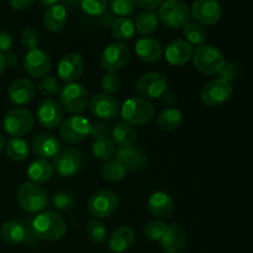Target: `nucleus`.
<instances>
[{
    "mask_svg": "<svg viewBox=\"0 0 253 253\" xmlns=\"http://www.w3.org/2000/svg\"><path fill=\"white\" fill-rule=\"evenodd\" d=\"M121 88V79L115 72H108L104 74L101 78V89L104 90V94L106 95H113L116 94Z\"/></svg>",
    "mask_w": 253,
    "mask_h": 253,
    "instance_id": "40",
    "label": "nucleus"
},
{
    "mask_svg": "<svg viewBox=\"0 0 253 253\" xmlns=\"http://www.w3.org/2000/svg\"><path fill=\"white\" fill-rule=\"evenodd\" d=\"M0 237L9 245H19L26 241L27 231L21 222L10 220L5 221L0 227Z\"/></svg>",
    "mask_w": 253,
    "mask_h": 253,
    "instance_id": "28",
    "label": "nucleus"
},
{
    "mask_svg": "<svg viewBox=\"0 0 253 253\" xmlns=\"http://www.w3.org/2000/svg\"><path fill=\"white\" fill-rule=\"evenodd\" d=\"M21 43L29 51L39 48L40 34L34 29H25L21 34Z\"/></svg>",
    "mask_w": 253,
    "mask_h": 253,
    "instance_id": "45",
    "label": "nucleus"
},
{
    "mask_svg": "<svg viewBox=\"0 0 253 253\" xmlns=\"http://www.w3.org/2000/svg\"><path fill=\"white\" fill-rule=\"evenodd\" d=\"M5 146H6V141H5L4 135L0 132V153L5 150Z\"/></svg>",
    "mask_w": 253,
    "mask_h": 253,
    "instance_id": "53",
    "label": "nucleus"
},
{
    "mask_svg": "<svg viewBox=\"0 0 253 253\" xmlns=\"http://www.w3.org/2000/svg\"><path fill=\"white\" fill-rule=\"evenodd\" d=\"M35 2V0H9L10 6L16 11H22L31 6Z\"/></svg>",
    "mask_w": 253,
    "mask_h": 253,
    "instance_id": "49",
    "label": "nucleus"
},
{
    "mask_svg": "<svg viewBox=\"0 0 253 253\" xmlns=\"http://www.w3.org/2000/svg\"><path fill=\"white\" fill-rule=\"evenodd\" d=\"M183 124V114L175 108L165 109L157 118V125L163 131H174Z\"/></svg>",
    "mask_w": 253,
    "mask_h": 253,
    "instance_id": "32",
    "label": "nucleus"
},
{
    "mask_svg": "<svg viewBox=\"0 0 253 253\" xmlns=\"http://www.w3.org/2000/svg\"><path fill=\"white\" fill-rule=\"evenodd\" d=\"M16 199L22 210L27 212H40L48 204V197L42 187L32 182L24 183L19 187Z\"/></svg>",
    "mask_w": 253,
    "mask_h": 253,
    "instance_id": "4",
    "label": "nucleus"
},
{
    "mask_svg": "<svg viewBox=\"0 0 253 253\" xmlns=\"http://www.w3.org/2000/svg\"><path fill=\"white\" fill-rule=\"evenodd\" d=\"M24 69L32 78H43L52 69V61L48 53L40 48L31 49L25 54Z\"/></svg>",
    "mask_w": 253,
    "mask_h": 253,
    "instance_id": "16",
    "label": "nucleus"
},
{
    "mask_svg": "<svg viewBox=\"0 0 253 253\" xmlns=\"http://www.w3.org/2000/svg\"><path fill=\"white\" fill-rule=\"evenodd\" d=\"M184 36L187 39L185 41L189 42L190 44L202 46V44H204L205 40H207V31L203 27V25L195 24V22H189L184 27Z\"/></svg>",
    "mask_w": 253,
    "mask_h": 253,
    "instance_id": "38",
    "label": "nucleus"
},
{
    "mask_svg": "<svg viewBox=\"0 0 253 253\" xmlns=\"http://www.w3.org/2000/svg\"><path fill=\"white\" fill-rule=\"evenodd\" d=\"M91 124L86 118L81 115H72L64 119L59 127V136L71 145H77L90 135Z\"/></svg>",
    "mask_w": 253,
    "mask_h": 253,
    "instance_id": "9",
    "label": "nucleus"
},
{
    "mask_svg": "<svg viewBox=\"0 0 253 253\" xmlns=\"http://www.w3.org/2000/svg\"><path fill=\"white\" fill-rule=\"evenodd\" d=\"M36 94V88L31 81L26 78H20L12 82L7 90L9 100L16 106H25L31 103Z\"/></svg>",
    "mask_w": 253,
    "mask_h": 253,
    "instance_id": "21",
    "label": "nucleus"
},
{
    "mask_svg": "<svg viewBox=\"0 0 253 253\" xmlns=\"http://www.w3.org/2000/svg\"><path fill=\"white\" fill-rule=\"evenodd\" d=\"M62 108L71 114H79L89 105V93L82 84L67 83L59 91Z\"/></svg>",
    "mask_w": 253,
    "mask_h": 253,
    "instance_id": "7",
    "label": "nucleus"
},
{
    "mask_svg": "<svg viewBox=\"0 0 253 253\" xmlns=\"http://www.w3.org/2000/svg\"><path fill=\"white\" fill-rule=\"evenodd\" d=\"M84 71V61L79 53L66 54L59 61L57 67L58 78L67 83H73L77 79L81 78Z\"/></svg>",
    "mask_w": 253,
    "mask_h": 253,
    "instance_id": "19",
    "label": "nucleus"
},
{
    "mask_svg": "<svg viewBox=\"0 0 253 253\" xmlns=\"http://www.w3.org/2000/svg\"><path fill=\"white\" fill-rule=\"evenodd\" d=\"M239 73H240V69L236 63H234V62H226V63L224 64V67L221 68V71H220L217 74H219L221 79L231 83L232 81H235V79L239 77Z\"/></svg>",
    "mask_w": 253,
    "mask_h": 253,
    "instance_id": "46",
    "label": "nucleus"
},
{
    "mask_svg": "<svg viewBox=\"0 0 253 253\" xmlns=\"http://www.w3.org/2000/svg\"><path fill=\"white\" fill-rule=\"evenodd\" d=\"M32 151L42 160L54 158L62 151V142L48 132H41L32 140Z\"/></svg>",
    "mask_w": 253,
    "mask_h": 253,
    "instance_id": "20",
    "label": "nucleus"
},
{
    "mask_svg": "<svg viewBox=\"0 0 253 253\" xmlns=\"http://www.w3.org/2000/svg\"><path fill=\"white\" fill-rule=\"evenodd\" d=\"M26 173L27 177H29V179L32 183L42 184V183H46L47 180L51 179V177L54 173V168L53 165H51L47 160L39 158V160L30 163Z\"/></svg>",
    "mask_w": 253,
    "mask_h": 253,
    "instance_id": "29",
    "label": "nucleus"
},
{
    "mask_svg": "<svg viewBox=\"0 0 253 253\" xmlns=\"http://www.w3.org/2000/svg\"><path fill=\"white\" fill-rule=\"evenodd\" d=\"M194 67L203 74L214 76L217 74L226 63L222 52L211 44H202L194 49L193 53Z\"/></svg>",
    "mask_w": 253,
    "mask_h": 253,
    "instance_id": "3",
    "label": "nucleus"
},
{
    "mask_svg": "<svg viewBox=\"0 0 253 253\" xmlns=\"http://www.w3.org/2000/svg\"><path fill=\"white\" fill-rule=\"evenodd\" d=\"M126 173H127L126 168L116 160L108 162L101 168V177L108 182H120L125 178Z\"/></svg>",
    "mask_w": 253,
    "mask_h": 253,
    "instance_id": "36",
    "label": "nucleus"
},
{
    "mask_svg": "<svg viewBox=\"0 0 253 253\" xmlns=\"http://www.w3.org/2000/svg\"><path fill=\"white\" fill-rule=\"evenodd\" d=\"M12 36L6 30H0V53L9 52L12 48Z\"/></svg>",
    "mask_w": 253,
    "mask_h": 253,
    "instance_id": "48",
    "label": "nucleus"
},
{
    "mask_svg": "<svg viewBox=\"0 0 253 253\" xmlns=\"http://www.w3.org/2000/svg\"><path fill=\"white\" fill-rule=\"evenodd\" d=\"M147 209L156 219H166L174 211V200L168 193L156 192L148 199Z\"/></svg>",
    "mask_w": 253,
    "mask_h": 253,
    "instance_id": "23",
    "label": "nucleus"
},
{
    "mask_svg": "<svg viewBox=\"0 0 253 253\" xmlns=\"http://www.w3.org/2000/svg\"><path fill=\"white\" fill-rule=\"evenodd\" d=\"M130 48L123 42H114L104 48L100 56V66L108 72H116L124 68L130 61Z\"/></svg>",
    "mask_w": 253,
    "mask_h": 253,
    "instance_id": "13",
    "label": "nucleus"
},
{
    "mask_svg": "<svg viewBox=\"0 0 253 253\" xmlns=\"http://www.w3.org/2000/svg\"><path fill=\"white\" fill-rule=\"evenodd\" d=\"M5 150H6L7 157L15 162H22V161L27 160L30 155L29 143L21 137L10 138L6 142Z\"/></svg>",
    "mask_w": 253,
    "mask_h": 253,
    "instance_id": "33",
    "label": "nucleus"
},
{
    "mask_svg": "<svg viewBox=\"0 0 253 253\" xmlns=\"http://www.w3.org/2000/svg\"><path fill=\"white\" fill-rule=\"evenodd\" d=\"M136 31L141 35L153 34L158 27V17L153 11H143L137 16L135 22Z\"/></svg>",
    "mask_w": 253,
    "mask_h": 253,
    "instance_id": "34",
    "label": "nucleus"
},
{
    "mask_svg": "<svg viewBox=\"0 0 253 253\" xmlns=\"http://www.w3.org/2000/svg\"><path fill=\"white\" fill-rule=\"evenodd\" d=\"M35 124L31 111L25 108H15L7 111L2 120V126L11 137H22L32 130Z\"/></svg>",
    "mask_w": 253,
    "mask_h": 253,
    "instance_id": "6",
    "label": "nucleus"
},
{
    "mask_svg": "<svg viewBox=\"0 0 253 253\" xmlns=\"http://www.w3.org/2000/svg\"><path fill=\"white\" fill-rule=\"evenodd\" d=\"M115 160L120 162L126 170L130 172H138L142 170L143 168L147 166L148 160L147 155L145 151L137 146H132V147H126V148H119L115 152Z\"/></svg>",
    "mask_w": 253,
    "mask_h": 253,
    "instance_id": "18",
    "label": "nucleus"
},
{
    "mask_svg": "<svg viewBox=\"0 0 253 253\" xmlns=\"http://www.w3.org/2000/svg\"><path fill=\"white\" fill-rule=\"evenodd\" d=\"M90 135L93 136L95 140H101V138H109L111 135V130L106 124L104 123H96L91 125Z\"/></svg>",
    "mask_w": 253,
    "mask_h": 253,
    "instance_id": "47",
    "label": "nucleus"
},
{
    "mask_svg": "<svg viewBox=\"0 0 253 253\" xmlns=\"http://www.w3.org/2000/svg\"><path fill=\"white\" fill-rule=\"evenodd\" d=\"M84 166V156L77 148H66L53 158V168L61 177L69 178L81 172Z\"/></svg>",
    "mask_w": 253,
    "mask_h": 253,
    "instance_id": "12",
    "label": "nucleus"
},
{
    "mask_svg": "<svg viewBox=\"0 0 253 253\" xmlns=\"http://www.w3.org/2000/svg\"><path fill=\"white\" fill-rule=\"evenodd\" d=\"M222 9L217 0H194L190 16L200 25H214L220 20Z\"/></svg>",
    "mask_w": 253,
    "mask_h": 253,
    "instance_id": "14",
    "label": "nucleus"
},
{
    "mask_svg": "<svg viewBox=\"0 0 253 253\" xmlns=\"http://www.w3.org/2000/svg\"><path fill=\"white\" fill-rule=\"evenodd\" d=\"M135 52L140 61L155 63L162 58L163 47L161 42L153 37H142L135 43Z\"/></svg>",
    "mask_w": 253,
    "mask_h": 253,
    "instance_id": "22",
    "label": "nucleus"
},
{
    "mask_svg": "<svg viewBox=\"0 0 253 253\" xmlns=\"http://www.w3.org/2000/svg\"><path fill=\"white\" fill-rule=\"evenodd\" d=\"M111 136H113L114 143L120 148L132 147L137 140V135H136V131L133 130L132 126L125 123H120L114 126Z\"/></svg>",
    "mask_w": 253,
    "mask_h": 253,
    "instance_id": "30",
    "label": "nucleus"
},
{
    "mask_svg": "<svg viewBox=\"0 0 253 253\" xmlns=\"http://www.w3.org/2000/svg\"><path fill=\"white\" fill-rule=\"evenodd\" d=\"M67 19H68V12L66 7L61 4H56L49 6L44 11L43 25L48 31L59 32L66 26Z\"/></svg>",
    "mask_w": 253,
    "mask_h": 253,
    "instance_id": "27",
    "label": "nucleus"
},
{
    "mask_svg": "<svg viewBox=\"0 0 253 253\" xmlns=\"http://www.w3.org/2000/svg\"><path fill=\"white\" fill-rule=\"evenodd\" d=\"M119 207V198L111 190H98L88 200V211L94 219H105L111 216Z\"/></svg>",
    "mask_w": 253,
    "mask_h": 253,
    "instance_id": "8",
    "label": "nucleus"
},
{
    "mask_svg": "<svg viewBox=\"0 0 253 253\" xmlns=\"http://www.w3.org/2000/svg\"><path fill=\"white\" fill-rule=\"evenodd\" d=\"M194 48L185 40L172 41L166 48V59L172 66H183L193 58Z\"/></svg>",
    "mask_w": 253,
    "mask_h": 253,
    "instance_id": "24",
    "label": "nucleus"
},
{
    "mask_svg": "<svg viewBox=\"0 0 253 253\" xmlns=\"http://www.w3.org/2000/svg\"><path fill=\"white\" fill-rule=\"evenodd\" d=\"M32 231L37 239L44 241H58L66 236V220L54 211H42L32 220Z\"/></svg>",
    "mask_w": 253,
    "mask_h": 253,
    "instance_id": "1",
    "label": "nucleus"
},
{
    "mask_svg": "<svg viewBox=\"0 0 253 253\" xmlns=\"http://www.w3.org/2000/svg\"><path fill=\"white\" fill-rule=\"evenodd\" d=\"M135 22L130 17H119L111 25V34L119 42H127L135 36Z\"/></svg>",
    "mask_w": 253,
    "mask_h": 253,
    "instance_id": "31",
    "label": "nucleus"
},
{
    "mask_svg": "<svg viewBox=\"0 0 253 253\" xmlns=\"http://www.w3.org/2000/svg\"><path fill=\"white\" fill-rule=\"evenodd\" d=\"M232 85L229 82L221 78L210 81L203 86L202 89V101L207 106L216 108L227 103L232 96Z\"/></svg>",
    "mask_w": 253,
    "mask_h": 253,
    "instance_id": "11",
    "label": "nucleus"
},
{
    "mask_svg": "<svg viewBox=\"0 0 253 253\" xmlns=\"http://www.w3.org/2000/svg\"><path fill=\"white\" fill-rule=\"evenodd\" d=\"M93 155L100 161H109L115 156V143L111 138H101L94 141L91 146Z\"/></svg>",
    "mask_w": 253,
    "mask_h": 253,
    "instance_id": "35",
    "label": "nucleus"
},
{
    "mask_svg": "<svg viewBox=\"0 0 253 253\" xmlns=\"http://www.w3.org/2000/svg\"><path fill=\"white\" fill-rule=\"evenodd\" d=\"M39 90L42 95L52 98L61 91V86H59V82L57 81V78L47 76L41 78V81L39 82Z\"/></svg>",
    "mask_w": 253,
    "mask_h": 253,
    "instance_id": "41",
    "label": "nucleus"
},
{
    "mask_svg": "<svg viewBox=\"0 0 253 253\" xmlns=\"http://www.w3.org/2000/svg\"><path fill=\"white\" fill-rule=\"evenodd\" d=\"M111 10L114 14L119 15L120 17H128L135 10V0H109Z\"/></svg>",
    "mask_w": 253,
    "mask_h": 253,
    "instance_id": "43",
    "label": "nucleus"
},
{
    "mask_svg": "<svg viewBox=\"0 0 253 253\" xmlns=\"http://www.w3.org/2000/svg\"><path fill=\"white\" fill-rule=\"evenodd\" d=\"M84 12L91 16H98L105 12L109 5V0H79Z\"/></svg>",
    "mask_w": 253,
    "mask_h": 253,
    "instance_id": "42",
    "label": "nucleus"
},
{
    "mask_svg": "<svg viewBox=\"0 0 253 253\" xmlns=\"http://www.w3.org/2000/svg\"><path fill=\"white\" fill-rule=\"evenodd\" d=\"M190 17V9L182 0H166L161 5V21L170 29H184Z\"/></svg>",
    "mask_w": 253,
    "mask_h": 253,
    "instance_id": "5",
    "label": "nucleus"
},
{
    "mask_svg": "<svg viewBox=\"0 0 253 253\" xmlns=\"http://www.w3.org/2000/svg\"><path fill=\"white\" fill-rule=\"evenodd\" d=\"M167 227L162 220H152L145 226V236L151 241H161L167 231Z\"/></svg>",
    "mask_w": 253,
    "mask_h": 253,
    "instance_id": "39",
    "label": "nucleus"
},
{
    "mask_svg": "<svg viewBox=\"0 0 253 253\" xmlns=\"http://www.w3.org/2000/svg\"><path fill=\"white\" fill-rule=\"evenodd\" d=\"M59 0H40V2H41L42 5H44V6H53V5L58 4Z\"/></svg>",
    "mask_w": 253,
    "mask_h": 253,
    "instance_id": "52",
    "label": "nucleus"
},
{
    "mask_svg": "<svg viewBox=\"0 0 253 253\" xmlns=\"http://www.w3.org/2000/svg\"><path fill=\"white\" fill-rule=\"evenodd\" d=\"M136 89L141 98L147 100L162 98L166 91L168 90L167 79L163 74L158 72H147L138 78Z\"/></svg>",
    "mask_w": 253,
    "mask_h": 253,
    "instance_id": "10",
    "label": "nucleus"
},
{
    "mask_svg": "<svg viewBox=\"0 0 253 253\" xmlns=\"http://www.w3.org/2000/svg\"><path fill=\"white\" fill-rule=\"evenodd\" d=\"M137 6H140L141 9H146V10H153L157 9L158 6L162 5L163 0H135Z\"/></svg>",
    "mask_w": 253,
    "mask_h": 253,
    "instance_id": "50",
    "label": "nucleus"
},
{
    "mask_svg": "<svg viewBox=\"0 0 253 253\" xmlns=\"http://www.w3.org/2000/svg\"><path fill=\"white\" fill-rule=\"evenodd\" d=\"M7 66V58L4 53H0V76L5 72Z\"/></svg>",
    "mask_w": 253,
    "mask_h": 253,
    "instance_id": "51",
    "label": "nucleus"
},
{
    "mask_svg": "<svg viewBox=\"0 0 253 253\" xmlns=\"http://www.w3.org/2000/svg\"><path fill=\"white\" fill-rule=\"evenodd\" d=\"M124 123L130 126L145 125L155 116V108L150 100L141 96L127 99L120 108Z\"/></svg>",
    "mask_w": 253,
    "mask_h": 253,
    "instance_id": "2",
    "label": "nucleus"
},
{
    "mask_svg": "<svg viewBox=\"0 0 253 253\" xmlns=\"http://www.w3.org/2000/svg\"><path fill=\"white\" fill-rule=\"evenodd\" d=\"M135 242V232L130 226L118 227L109 237V249L114 253H123L131 249Z\"/></svg>",
    "mask_w": 253,
    "mask_h": 253,
    "instance_id": "26",
    "label": "nucleus"
},
{
    "mask_svg": "<svg viewBox=\"0 0 253 253\" xmlns=\"http://www.w3.org/2000/svg\"><path fill=\"white\" fill-rule=\"evenodd\" d=\"M89 110L96 119L103 121H111L120 113L119 101L111 95L98 94L89 100Z\"/></svg>",
    "mask_w": 253,
    "mask_h": 253,
    "instance_id": "17",
    "label": "nucleus"
},
{
    "mask_svg": "<svg viewBox=\"0 0 253 253\" xmlns=\"http://www.w3.org/2000/svg\"><path fill=\"white\" fill-rule=\"evenodd\" d=\"M85 234L88 239L94 244H103L108 236V230L103 222L99 221L98 219H91L86 224Z\"/></svg>",
    "mask_w": 253,
    "mask_h": 253,
    "instance_id": "37",
    "label": "nucleus"
},
{
    "mask_svg": "<svg viewBox=\"0 0 253 253\" xmlns=\"http://www.w3.org/2000/svg\"><path fill=\"white\" fill-rule=\"evenodd\" d=\"M187 244V232L180 225L172 224L167 227L161 246L166 253H179Z\"/></svg>",
    "mask_w": 253,
    "mask_h": 253,
    "instance_id": "25",
    "label": "nucleus"
},
{
    "mask_svg": "<svg viewBox=\"0 0 253 253\" xmlns=\"http://www.w3.org/2000/svg\"><path fill=\"white\" fill-rule=\"evenodd\" d=\"M37 120L42 127L53 130L64 120V109L61 103L52 98H47L37 109Z\"/></svg>",
    "mask_w": 253,
    "mask_h": 253,
    "instance_id": "15",
    "label": "nucleus"
},
{
    "mask_svg": "<svg viewBox=\"0 0 253 253\" xmlns=\"http://www.w3.org/2000/svg\"><path fill=\"white\" fill-rule=\"evenodd\" d=\"M52 204L53 208H56L57 210H61V211H67V210H71L74 205V198L73 195L69 194V193L59 192L56 193L52 198Z\"/></svg>",
    "mask_w": 253,
    "mask_h": 253,
    "instance_id": "44",
    "label": "nucleus"
}]
</instances>
